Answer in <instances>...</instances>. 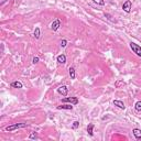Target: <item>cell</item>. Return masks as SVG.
I'll return each mask as SVG.
<instances>
[{"label":"cell","instance_id":"cell-10","mask_svg":"<svg viewBox=\"0 0 141 141\" xmlns=\"http://www.w3.org/2000/svg\"><path fill=\"white\" fill-rule=\"evenodd\" d=\"M56 61H57V63H60V64H65L66 63V56L64 54H61V55L57 56Z\"/></svg>","mask_w":141,"mask_h":141},{"label":"cell","instance_id":"cell-8","mask_svg":"<svg viewBox=\"0 0 141 141\" xmlns=\"http://www.w3.org/2000/svg\"><path fill=\"white\" fill-rule=\"evenodd\" d=\"M57 109L59 110H72L73 109V106L71 105H61V106H57Z\"/></svg>","mask_w":141,"mask_h":141},{"label":"cell","instance_id":"cell-2","mask_svg":"<svg viewBox=\"0 0 141 141\" xmlns=\"http://www.w3.org/2000/svg\"><path fill=\"white\" fill-rule=\"evenodd\" d=\"M130 49L132 50L133 53H136L138 56L141 57V46L140 45H138V44L134 42H130Z\"/></svg>","mask_w":141,"mask_h":141},{"label":"cell","instance_id":"cell-12","mask_svg":"<svg viewBox=\"0 0 141 141\" xmlns=\"http://www.w3.org/2000/svg\"><path fill=\"white\" fill-rule=\"evenodd\" d=\"M87 132L90 137L94 136V123H89V125L87 126Z\"/></svg>","mask_w":141,"mask_h":141},{"label":"cell","instance_id":"cell-13","mask_svg":"<svg viewBox=\"0 0 141 141\" xmlns=\"http://www.w3.org/2000/svg\"><path fill=\"white\" fill-rule=\"evenodd\" d=\"M68 73H70V76H71L72 79H75V77H76L75 68H74V67H70V70H68Z\"/></svg>","mask_w":141,"mask_h":141},{"label":"cell","instance_id":"cell-6","mask_svg":"<svg viewBox=\"0 0 141 141\" xmlns=\"http://www.w3.org/2000/svg\"><path fill=\"white\" fill-rule=\"evenodd\" d=\"M57 92H59V94H60V95H62V96H67L68 88L63 85V86H60L59 88H57Z\"/></svg>","mask_w":141,"mask_h":141},{"label":"cell","instance_id":"cell-16","mask_svg":"<svg viewBox=\"0 0 141 141\" xmlns=\"http://www.w3.org/2000/svg\"><path fill=\"white\" fill-rule=\"evenodd\" d=\"M105 18H107V19H108V20H110L111 22H116V19H112V18H114V17H112V16H110L109 13H105Z\"/></svg>","mask_w":141,"mask_h":141},{"label":"cell","instance_id":"cell-11","mask_svg":"<svg viewBox=\"0 0 141 141\" xmlns=\"http://www.w3.org/2000/svg\"><path fill=\"white\" fill-rule=\"evenodd\" d=\"M22 86H23V85H22V83L21 82H12L10 84V87H12V88H18V89H20V88H22Z\"/></svg>","mask_w":141,"mask_h":141},{"label":"cell","instance_id":"cell-19","mask_svg":"<svg viewBox=\"0 0 141 141\" xmlns=\"http://www.w3.org/2000/svg\"><path fill=\"white\" fill-rule=\"evenodd\" d=\"M29 139H38V133L37 132H32L29 136Z\"/></svg>","mask_w":141,"mask_h":141},{"label":"cell","instance_id":"cell-3","mask_svg":"<svg viewBox=\"0 0 141 141\" xmlns=\"http://www.w3.org/2000/svg\"><path fill=\"white\" fill-rule=\"evenodd\" d=\"M63 103H70L72 105H77L78 104V98L77 97H65L63 98Z\"/></svg>","mask_w":141,"mask_h":141},{"label":"cell","instance_id":"cell-21","mask_svg":"<svg viewBox=\"0 0 141 141\" xmlns=\"http://www.w3.org/2000/svg\"><path fill=\"white\" fill-rule=\"evenodd\" d=\"M32 63H33V64H37V63H39V57H38V56L33 57V60H32Z\"/></svg>","mask_w":141,"mask_h":141},{"label":"cell","instance_id":"cell-4","mask_svg":"<svg viewBox=\"0 0 141 141\" xmlns=\"http://www.w3.org/2000/svg\"><path fill=\"white\" fill-rule=\"evenodd\" d=\"M131 6H132V2L130 1V0H127V1L123 2V5H122V9L125 12L127 13H129L131 11Z\"/></svg>","mask_w":141,"mask_h":141},{"label":"cell","instance_id":"cell-9","mask_svg":"<svg viewBox=\"0 0 141 141\" xmlns=\"http://www.w3.org/2000/svg\"><path fill=\"white\" fill-rule=\"evenodd\" d=\"M114 105L115 106H117L118 108H120V109H122V110H125L126 109V106H125V104L122 103L121 100H114Z\"/></svg>","mask_w":141,"mask_h":141},{"label":"cell","instance_id":"cell-5","mask_svg":"<svg viewBox=\"0 0 141 141\" xmlns=\"http://www.w3.org/2000/svg\"><path fill=\"white\" fill-rule=\"evenodd\" d=\"M60 27H61V20L60 19H56V20H54L51 23V29L53 30V31H57V30L60 29Z\"/></svg>","mask_w":141,"mask_h":141},{"label":"cell","instance_id":"cell-14","mask_svg":"<svg viewBox=\"0 0 141 141\" xmlns=\"http://www.w3.org/2000/svg\"><path fill=\"white\" fill-rule=\"evenodd\" d=\"M33 35H34L35 39H40V35H41V31H40V28L37 27L34 30V33H33Z\"/></svg>","mask_w":141,"mask_h":141},{"label":"cell","instance_id":"cell-17","mask_svg":"<svg viewBox=\"0 0 141 141\" xmlns=\"http://www.w3.org/2000/svg\"><path fill=\"white\" fill-rule=\"evenodd\" d=\"M92 1L95 2V4H97V5H100V6L105 5V0H92Z\"/></svg>","mask_w":141,"mask_h":141},{"label":"cell","instance_id":"cell-18","mask_svg":"<svg viewBox=\"0 0 141 141\" xmlns=\"http://www.w3.org/2000/svg\"><path fill=\"white\" fill-rule=\"evenodd\" d=\"M60 45L62 46V48H65L66 45H67V40H65V39H63L62 41H61V43H60Z\"/></svg>","mask_w":141,"mask_h":141},{"label":"cell","instance_id":"cell-15","mask_svg":"<svg viewBox=\"0 0 141 141\" xmlns=\"http://www.w3.org/2000/svg\"><path fill=\"white\" fill-rule=\"evenodd\" d=\"M134 108H136L137 111H141V100L140 101H137L136 103V106H134Z\"/></svg>","mask_w":141,"mask_h":141},{"label":"cell","instance_id":"cell-1","mask_svg":"<svg viewBox=\"0 0 141 141\" xmlns=\"http://www.w3.org/2000/svg\"><path fill=\"white\" fill-rule=\"evenodd\" d=\"M27 123H15V125H11L6 127V130L7 131H15L17 129H21V128H26Z\"/></svg>","mask_w":141,"mask_h":141},{"label":"cell","instance_id":"cell-20","mask_svg":"<svg viewBox=\"0 0 141 141\" xmlns=\"http://www.w3.org/2000/svg\"><path fill=\"white\" fill-rule=\"evenodd\" d=\"M79 127V121H74L73 122V126H72V128L73 129H77Z\"/></svg>","mask_w":141,"mask_h":141},{"label":"cell","instance_id":"cell-22","mask_svg":"<svg viewBox=\"0 0 141 141\" xmlns=\"http://www.w3.org/2000/svg\"><path fill=\"white\" fill-rule=\"evenodd\" d=\"M123 84H125V83H123V82H118L117 84H116V86L118 87V86H120V85H123Z\"/></svg>","mask_w":141,"mask_h":141},{"label":"cell","instance_id":"cell-7","mask_svg":"<svg viewBox=\"0 0 141 141\" xmlns=\"http://www.w3.org/2000/svg\"><path fill=\"white\" fill-rule=\"evenodd\" d=\"M132 133H133L134 138H136L137 140H141V130L138 128H134L133 130H132Z\"/></svg>","mask_w":141,"mask_h":141}]
</instances>
